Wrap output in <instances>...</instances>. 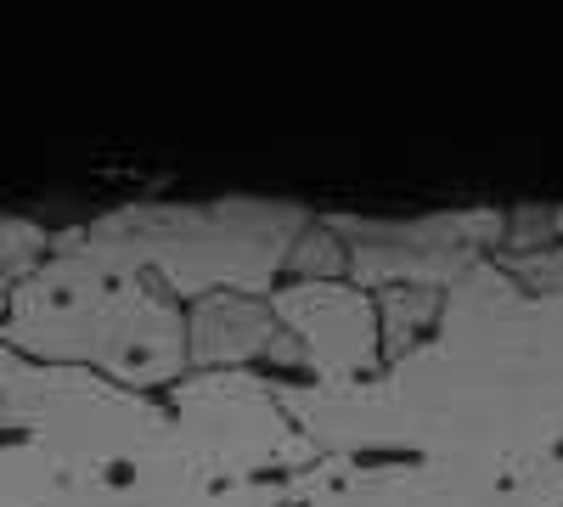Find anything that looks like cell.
<instances>
[{"instance_id": "3957f363", "label": "cell", "mask_w": 563, "mask_h": 507, "mask_svg": "<svg viewBox=\"0 0 563 507\" xmlns=\"http://www.w3.org/2000/svg\"><path fill=\"white\" fill-rule=\"evenodd\" d=\"M0 350L169 395L192 378V310L158 276L90 249L63 225L34 283L0 299Z\"/></svg>"}, {"instance_id": "7a4b0ae2", "label": "cell", "mask_w": 563, "mask_h": 507, "mask_svg": "<svg viewBox=\"0 0 563 507\" xmlns=\"http://www.w3.org/2000/svg\"><path fill=\"white\" fill-rule=\"evenodd\" d=\"M310 469L271 373L141 395L0 350V507H294Z\"/></svg>"}, {"instance_id": "ba28073f", "label": "cell", "mask_w": 563, "mask_h": 507, "mask_svg": "<svg viewBox=\"0 0 563 507\" xmlns=\"http://www.w3.org/2000/svg\"><path fill=\"white\" fill-rule=\"evenodd\" d=\"M440 316H445V294H434V288H389V294H378L384 355L400 361L406 350H417L440 328Z\"/></svg>"}, {"instance_id": "5b68a950", "label": "cell", "mask_w": 563, "mask_h": 507, "mask_svg": "<svg viewBox=\"0 0 563 507\" xmlns=\"http://www.w3.org/2000/svg\"><path fill=\"white\" fill-rule=\"evenodd\" d=\"M350 254V283L366 294L434 288L451 294L507 249L512 209H440V214H327Z\"/></svg>"}, {"instance_id": "8992f818", "label": "cell", "mask_w": 563, "mask_h": 507, "mask_svg": "<svg viewBox=\"0 0 563 507\" xmlns=\"http://www.w3.org/2000/svg\"><path fill=\"white\" fill-rule=\"evenodd\" d=\"M271 310L305 350L299 384H366L389 366L378 294L355 288L350 276L339 283H294L288 276L271 294Z\"/></svg>"}, {"instance_id": "30bf717a", "label": "cell", "mask_w": 563, "mask_h": 507, "mask_svg": "<svg viewBox=\"0 0 563 507\" xmlns=\"http://www.w3.org/2000/svg\"><path fill=\"white\" fill-rule=\"evenodd\" d=\"M558 238H563V209H558Z\"/></svg>"}, {"instance_id": "277c9868", "label": "cell", "mask_w": 563, "mask_h": 507, "mask_svg": "<svg viewBox=\"0 0 563 507\" xmlns=\"http://www.w3.org/2000/svg\"><path fill=\"white\" fill-rule=\"evenodd\" d=\"M316 225V209L288 198H203V203H119L79 220L74 232L158 283L192 310L209 294L271 299Z\"/></svg>"}, {"instance_id": "6da1fadb", "label": "cell", "mask_w": 563, "mask_h": 507, "mask_svg": "<svg viewBox=\"0 0 563 507\" xmlns=\"http://www.w3.org/2000/svg\"><path fill=\"white\" fill-rule=\"evenodd\" d=\"M276 389L316 440L294 507H563V288L496 260L378 378Z\"/></svg>"}, {"instance_id": "52a82bcc", "label": "cell", "mask_w": 563, "mask_h": 507, "mask_svg": "<svg viewBox=\"0 0 563 507\" xmlns=\"http://www.w3.org/2000/svg\"><path fill=\"white\" fill-rule=\"evenodd\" d=\"M282 344L271 299L209 294L192 305V373H265Z\"/></svg>"}, {"instance_id": "9c48e42d", "label": "cell", "mask_w": 563, "mask_h": 507, "mask_svg": "<svg viewBox=\"0 0 563 507\" xmlns=\"http://www.w3.org/2000/svg\"><path fill=\"white\" fill-rule=\"evenodd\" d=\"M52 249H57L52 225H40L29 214H12V209L0 214V299L18 294L23 283H34L40 265L52 260Z\"/></svg>"}]
</instances>
